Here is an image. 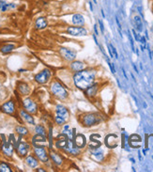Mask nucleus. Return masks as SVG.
<instances>
[{"mask_svg":"<svg viewBox=\"0 0 153 172\" xmlns=\"http://www.w3.org/2000/svg\"><path fill=\"white\" fill-rule=\"evenodd\" d=\"M95 76L96 73L94 71L84 69V70L80 72L74 73L73 76V84L77 88L81 90H85L95 83Z\"/></svg>","mask_w":153,"mask_h":172,"instance_id":"f257e3e1","label":"nucleus"},{"mask_svg":"<svg viewBox=\"0 0 153 172\" xmlns=\"http://www.w3.org/2000/svg\"><path fill=\"white\" fill-rule=\"evenodd\" d=\"M50 91L54 97H55L58 100H66L69 96V92L66 89V88L57 80H54L51 83L50 87Z\"/></svg>","mask_w":153,"mask_h":172,"instance_id":"f03ea898","label":"nucleus"},{"mask_svg":"<svg viewBox=\"0 0 153 172\" xmlns=\"http://www.w3.org/2000/svg\"><path fill=\"white\" fill-rule=\"evenodd\" d=\"M22 104V107L25 109L26 111H27L28 113L34 115H37L39 112V106L36 102H35L32 98L30 97H25L23 99H22L21 101Z\"/></svg>","mask_w":153,"mask_h":172,"instance_id":"7ed1b4c3","label":"nucleus"},{"mask_svg":"<svg viewBox=\"0 0 153 172\" xmlns=\"http://www.w3.org/2000/svg\"><path fill=\"white\" fill-rule=\"evenodd\" d=\"M101 120V116L97 113H88L84 115L81 119V123L85 127H91L98 123H100Z\"/></svg>","mask_w":153,"mask_h":172,"instance_id":"20e7f679","label":"nucleus"},{"mask_svg":"<svg viewBox=\"0 0 153 172\" xmlns=\"http://www.w3.org/2000/svg\"><path fill=\"white\" fill-rule=\"evenodd\" d=\"M33 154L38 158L40 163L47 164L50 162L49 152L47 151L46 147H32Z\"/></svg>","mask_w":153,"mask_h":172,"instance_id":"39448f33","label":"nucleus"},{"mask_svg":"<svg viewBox=\"0 0 153 172\" xmlns=\"http://www.w3.org/2000/svg\"><path fill=\"white\" fill-rule=\"evenodd\" d=\"M0 111L2 113L9 115V116H14L17 112V106L14 100H9L4 104L0 106Z\"/></svg>","mask_w":153,"mask_h":172,"instance_id":"423d86ee","label":"nucleus"},{"mask_svg":"<svg viewBox=\"0 0 153 172\" xmlns=\"http://www.w3.org/2000/svg\"><path fill=\"white\" fill-rule=\"evenodd\" d=\"M51 78H52V72L49 69H44V70L41 71L34 76L35 82H37L40 85H44L46 83H48L51 80Z\"/></svg>","mask_w":153,"mask_h":172,"instance_id":"0eeeda50","label":"nucleus"},{"mask_svg":"<svg viewBox=\"0 0 153 172\" xmlns=\"http://www.w3.org/2000/svg\"><path fill=\"white\" fill-rule=\"evenodd\" d=\"M31 143L26 141V140H22L21 142H19V144L17 145L16 149H15V152L18 154L19 157L22 158H25L31 151Z\"/></svg>","mask_w":153,"mask_h":172,"instance_id":"6e6552de","label":"nucleus"},{"mask_svg":"<svg viewBox=\"0 0 153 172\" xmlns=\"http://www.w3.org/2000/svg\"><path fill=\"white\" fill-rule=\"evenodd\" d=\"M31 146L32 147H46L48 148V140H47V135L35 134L31 137Z\"/></svg>","mask_w":153,"mask_h":172,"instance_id":"1a4fd4ad","label":"nucleus"},{"mask_svg":"<svg viewBox=\"0 0 153 172\" xmlns=\"http://www.w3.org/2000/svg\"><path fill=\"white\" fill-rule=\"evenodd\" d=\"M69 141V137L65 133H61L58 135H56L55 140V147L57 149V150L64 152V150L67 147Z\"/></svg>","mask_w":153,"mask_h":172,"instance_id":"9d476101","label":"nucleus"},{"mask_svg":"<svg viewBox=\"0 0 153 172\" xmlns=\"http://www.w3.org/2000/svg\"><path fill=\"white\" fill-rule=\"evenodd\" d=\"M67 33L73 37H85L87 35V30L83 27H69Z\"/></svg>","mask_w":153,"mask_h":172,"instance_id":"9b49d317","label":"nucleus"},{"mask_svg":"<svg viewBox=\"0 0 153 172\" xmlns=\"http://www.w3.org/2000/svg\"><path fill=\"white\" fill-rule=\"evenodd\" d=\"M49 157H50V160L52 161V163L57 167H61L64 164V159H63L62 155L59 152H57L56 151L53 150V149H51L49 151Z\"/></svg>","mask_w":153,"mask_h":172,"instance_id":"f8f14e48","label":"nucleus"},{"mask_svg":"<svg viewBox=\"0 0 153 172\" xmlns=\"http://www.w3.org/2000/svg\"><path fill=\"white\" fill-rule=\"evenodd\" d=\"M18 114H19L20 119L25 123L29 124V125H33V126L36 125V122H35V118L33 117V115L28 113L27 111H26L23 108L20 109L18 111Z\"/></svg>","mask_w":153,"mask_h":172,"instance_id":"ddd939ff","label":"nucleus"},{"mask_svg":"<svg viewBox=\"0 0 153 172\" xmlns=\"http://www.w3.org/2000/svg\"><path fill=\"white\" fill-rule=\"evenodd\" d=\"M0 152H2L3 155L7 158H11L13 156L14 154V147L13 145L9 143L8 140L6 142H3L1 143V150H0Z\"/></svg>","mask_w":153,"mask_h":172,"instance_id":"4468645a","label":"nucleus"},{"mask_svg":"<svg viewBox=\"0 0 153 172\" xmlns=\"http://www.w3.org/2000/svg\"><path fill=\"white\" fill-rule=\"evenodd\" d=\"M64 152L70 156H77L81 153V149H79L73 142V140L69 139L67 147L64 150Z\"/></svg>","mask_w":153,"mask_h":172,"instance_id":"2eb2a0df","label":"nucleus"},{"mask_svg":"<svg viewBox=\"0 0 153 172\" xmlns=\"http://www.w3.org/2000/svg\"><path fill=\"white\" fill-rule=\"evenodd\" d=\"M59 54L67 61H73L76 59V53L72 49H69L66 47H61L59 49Z\"/></svg>","mask_w":153,"mask_h":172,"instance_id":"dca6fc26","label":"nucleus"},{"mask_svg":"<svg viewBox=\"0 0 153 172\" xmlns=\"http://www.w3.org/2000/svg\"><path fill=\"white\" fill-rule=\"evenodd\" d=\"M25 162L30 168H37L40 165V161L33 153H28L25 157Z\"/></svg>","mask_w":153,"mask_h":172,"instance_id":"f3484780","label":"nucleus"},{"mask_svg":"<svg viewBox=\"0 0 153 172\" xmlns=\"http://www.w3.org/2000/svg\"><path fill=\"white\" fill-rule=\"evenodd\" d=\"M55 111V115H57V116H59V117H62L68 120V119L69 117V112L66 106H64L63 105H56Z\"/></svg>","mask_w":153,"mask_h":172,"instance_id":"a211bd4d","label":"nucleus"},{"mask_svg":"<svg viewBox=\"0 0 153 172\" xmlns=\"http://www.w3.org/2000/svg\"><path fill=\"white\" fill-rule=\"evenodd\" d=\"M73 142L74 144L79 148V149H84L87 146V139L86 136L82 134H78L74 136L73 138Z\"/></svg>","mask_w":153,"mask_h":172,"instance_id":"6ab92c4d","label":"nucleus"},{"mask_svg":"<svg viewBox=\"0 0 153 172\" xmlns=\"http://www.w3.org/2000/svg\"><path fill=\"white\" fill-rule=\"evenodd\" d=\"M17 89L22 96H27L30 94V87L25 82H19L17 85Z\"/></svg>","mask_w":153,"mask_h":172,"instance_id":"aec40b11","label":"nucleus"},{"mask_svg":"<svg viewBox=\"0 0 153 172\" xmlns=\"http://www.w3.org/2000/svg\"><path fill=\"white\" fill-rule=\"evenodd\" d=\"M69 68L73 73H77V72L84 70V69L86 68V65H85L84 62H82V61L73 60V61H72V63L69 64Z\"/></svg>","mask_w":153,"mask_h":172,"instance_id":"412c9836","label":"nucleus"},{"mask_svg":"<svg viewBox=\"0 0 153 172\" xmlns=\"http://www.w3.org/2000/svg\"><path fill=\"white\" fill-rule=\"evenodd\" d=\"M72 23L73 26H78V27H83L85 26V17L82 15V14H79V13H76L74 15H73L72 17Z\"/></svg>","mask_w":153,"mask_h":172,"instance_id":"4be33fe9","label":"nucleus"},{"mask_svg":"<svg viewBox=\"0 0 153 172\" xmlns=\"http://www.w3.org/2000/svg\"><path fill=\"white\" fill-rule=\"evenodd\" d=\"M47 26H48V22H47L45 17H39L35 21V28L38 30L45 29Z\"/></svg>","mask_w":153,"mask_h":172,"instance_id":"5701e85b","label":"nucleus"},{"mask_svg":"<svg viewBox=\"0 0 153 172\" xmlns=\"http://www.w3.org/2000/svg\"><path fill=\"white\" fill-rule=\"evenodd\" d=\"M98 84H93L91 85L89 88H87V89H85V93L87 97L89 98H93V97H95L97 92H98Z\"/></svg>","mask_w":153,"mask_h":172,"instance_id":"b1692460","label":"nucleus"},{"mask_svg":"<svg viewBox=\"0 0 153 172\" xmlns=\"http://www.w3.org/2000/svg\"><path fill=\"white\" fill-rule=\"evenodd\" d=\"M105 144L108 148H116L117 146V136L116 134H110L105 139Z\"/></svg>","mask_w":153,"mask_h":172,"instance_id":"393cba45","label":"nucleus"},{"mask_svg":"<svg viewBox=\"0 0 153 172\" xmlns=\"http://www.w3.org/2000/svg\"><path fill=\"white\" fill-rule=\"evenodd\" d=\"M15 133L18 135H22V136H28L29 135V130L25 127V126L23 125H17L15 127Z\"/></svg>","mask_w":153,"mask_h":172,"instance_id":"a878e982","label":"nucleus"},{"mask_svg":"<svg viewBox=\"0 0 153 172\" xmlns=\"http://www.w3.org/2000/svg\"><path fill=\"white\" fill-rule=\"evenodd\" d=\"M15 49V45L12 43H6L4 45H2L1 48H0V51H1L2 54L4 55H8L9 53H11Z\"/></svg>","mask_w":153,"mask_h":172,"instance_id":"bb28decb","label":"nucleus"},{"mask_svg":"<svg viewBox=\"0 0 153 172\" xmlns=\"http://www.w3.org/2000/svg\"><path fill=\"white\" fill-rule=\"evenodd\" d=\"M47 140H48V149L51 150V149L54 148V137H53V127L50 126V128L47 132Z\"/></svg>","mask_w":153,"mask_h":172,"instance_id":"cd10ccee","label":"nucleus"},{"mask_svg":"<svg viewBox=\"0 0 153 172\" xmlns=\"http://www.w3.org/2000/svg\"><path fill=\"white\" fill-rule=\"evenodd\" d=\"M133 24H134L135 29H137L140 32L143 30V23H142V19L140 18V16L136 15L133 17Z\"/></svg>","mask_w":153,"mask_h":172,"instance_id":"c85d7f7f","label":"nucleus"},{"mask_svg":"<svg viewBox=\"0 0 153 172\" xmlns=\"http://www.w3.org/2000/svg\"><path fill=\"white\" fill-rule=\"evenodd\" d=\"M34 132H35V134H38L47 135L46 128L44 127V125H42V124H36V125H35Z\"/></svg>","mask_w":153,"mask_h":172,"instance_id":"c756f323","label":"nucleus"},{"mask_svg":"<svg viewBox=\"0 0 153 172\" xmlns=\"http://www.w3.org/2000/svg\"><path fill=\"white\" fill-rule=\"evenodd\" d=\"M91 154L94 157H95L96 159H98V160H101L103 157V152H102L101 149H100V148L92 149V150H91Z\"/></svg>","mask_w":153,"mask_h":172,"instance_id":"7c9ffc66","label":"nucleus"},{"mask_svg":"<svg viewBox=\"0 0 153 172\" xmlns=\"http://www.w3.org/2000/svg\"><path fill=\"white\" fill-rule=\"evenodd\" d=\"M12 167L5 161H0V172H12Z\"/></svg>","mask_w":153,"mask_h":172,"instance_id":"2f4dec72","label":"nucleus"},{"mask_svg":"<svg viewBox=\"0 0 153 172\" xmlns=\"http://www.w3.org/2000/svg\"><path fill=\"white\" fill-rule=\"evenodd\" d=\"M54 120H55V124L59 125V126H62V125H64V124L67 122V120H65V119H64V118H62V117L57 116V115H55V118H54Z\"/></svg>","mask_w":153,"mask_h":172,"instance_id":"473e14b6","label":"nucleus"},{"mask_svg":"<svg viewBox=\"0 0 153 172\" xmlns=\"http://www.w3.org/2000/svg\"><path fill=\"white\" fill-rule=\"evenodd\" d=\"M132 32H133V37H134L135 41H140V38H141V36H140L139 34L135 31V29H133Z\"/></svg>","mask_w":153,"mask_h":172,"instance_id":"72a5a7b5","label":"nucleus"},{"mask_svg":"<svg viewBox=\"0 0 153 172\" xmlns=\"http://www.w3.org/2000/svg\"><path fill=\"white\" fill-rule=\"evenodd\" d=\"M110 47H111V49H112V52H113L114 57H116V59H119V55H117V52H116V48H115V47L113 46L112 44H110Z\"/></svg>","mask_w":153,"mask_h":172,"instance_id":"f704fd0d","label":"nucleus"},{"mask_svg":"<svg viewBox=\"0 0 153 172\" xmlns=\"http://www.w3.org/2000/svg\"><path fill=\"white\" fill-rule=\"evenodd\" d=\"M129 39H130V41H131L132 49H133V51L134 52V51H135V48H134V42H133V39L132 38V35H131V34H129Z\"/></svg>","mask_w":153,"mask_h":172,"instance_id":"c9c22d12","label":"nucleus"},{"mask_svg":"<svg viewBox=\"0 0 153 172\" xmlns=\"http://www.w3.org/2000/svg\"><path fill=\"white\" fill-rule=\"evenodd\" d=\"M140 42H141V44H142L144 47H146V44H147V41H146V37H144V36H141V38H140Z\"/></svg>","mask_w":153,"mask_h":172,"instance_id":"e433bc0d","label":"nucleus"},{"mask_svg":"<svg viewBox=\"0 0 153 172\" xmlns=\"http://www.w3.org/2000/svg\"><path fill=\"white\" fill-rule=\"evenodd\" d=\"M107 62H108V65H109V67H110V69H111V72L113 73H116V71H115V68H114V66H113V64L109 61V59H107Z\"/></svg>","mask_w":153,"mask_h":172,"instance_id":"4c0bfd02","label":"nucleus"},{"mask_svg":"<svg viewBox=\"0 0 153 172\" xmlns=\"http://www.w3.org/2000/svg\"><path fill=\"white\" fill-rule=\"evenodd\" d=\"M99 25H100V28L101 33H104V27H103V23L101 22V20H99Z\"/></svg>","mask_w":153,"mask_h":172,"instance_id":"58836bf2","label":"nucleus"},{"mask_svg":"<svg viewBox=\"0 0 153 172\" xmlns=\"http://www.w3.org/2000/svg\"><path fill=\"white\" fill-rule=\"evenodd\" d=\"M7 2H8L7 0H0V10H1V9L3 8V6H4Z\"/></svg>","mask_w":153,"mask_h":172,"instance_id":"ea45409f","label":"nucleus"},{"mask_svg":"<svg viewBox=\"0 0 153 172\" xmlns=\"http://www.w3.org/2000/svg\"><path fill=\"white\" fill-rule=\"evenodd\" d=\"M35 170L36 171H38V172H46V169L45 168H43V167H37V168H35Z\"/></svg>","mask_w":153,"mask_h":172,"instance_id":"a19ab883","label":"nucleus"},{"mask_svg":"<svg viewBox=\"0 0 153 172\" xmlns=\"http://www.w3.org/2000/svg\"><path fill=\"white\" fill-rule=\"evenodd\" d=\"M108 52H109V54H110V56H111V57H114V55H113L112 49H111V47H110V44H108Z\"/></svg>","mask_w":153,"mask_h":172,"instance_id":"79ce46f5","label":"nucleus"},{"mask_svg":"<svg viewBox=\"0 0 153 172\" xmlns=\"http://www.w3.org/2000/svg\"><path fill=\"white\" fill-rule=\"evenodd\" d=\"M69 126L68 124H66V125H64V127H63V131H62V132H65V131H68V130H69Z\"/></svg>","mask_w":153,"mask_h":172,"instance_id":"37998d69","label":"nucleus"},{"mask_svg":"<svg viewBox=\"0 0 153 172\" xmlns=\"http://www.w3.org/2000/svg\"><path fill=\"white\" fill-rule=\"evenodd\" d=\"M94 31H95L96 35H99V32H98V28H97V25L94 26Z\"/></svg>","mask_w":153,"mask_h":172,"instance_id":"c03bdc74","label":"nucleus"},{"mask_svg":"<svg viewBox=\"0 0 153 172\" xmlns=\"http://www.w3.org/2000/svg\"><path fill=\"white\" fill-rule=\"evenodd\" d=\"M122 72H123V74H124L125 78H126V79H128V76H127V74H126V72H125V70H124L123 68H122Z\"/></svg>","mask_w":153,"mask_h":172,"instance_id":"a18cd8bd","label":"nucleus"},{"mask_svg":"<svg viewBox=\"0 0 153 172\" xmlns=\"http://www.w3.org/2000/svg\"><path fill=\"white\" fill-rule=\"evenodd\" d=\"M89 7H90L91 11H93V5H92V3H91V2H89Z\"/></svg>","mask_w":153,"mask_h":172,"instance_id":"49530a36","label":"nucleus"},{"mask_svg":"<svg viewBox=\"0 0 153 172\" xmlns=\"http://www.w3.org/2000/svg\"><path fill=\"white\" fill-rule=\"evenodd\" d=\"M133 68H134V70H135V72H136V73H139V72H138V70H137V68H136V66H135L134 64H133Z\"/></svg>","mask_w":153,"mask_h":172,"instance_id":"de8ad7c7","label":"nucleus"},{"mask_svg":"<svg viewBox=\"0 0 153 172\" xmlns=\"http://www.w3.org/2000/svg\"><path fill=\"white\" fill-rule=\"evenodd\" d=\"M101 15H102V17H105V15H104V13H103V9H101Z\"/></svg>","mask_w":153,"mask_h":172,"instance_id":"09e8293b","label":"nucleus"},{"mask_svg":"<svg viewBox=\"0 0 153 172\" xmlns=\"http://www.w3.org/2000/svg\"><path fill=\"white\" fill-rule=\"evenodd\" d=\"M93 2L95 3V4H97V0H93Z\"/></svg>","mask_w":153,"mask_h":172,"instance_id":"8fccbe9b","label":"nucleus"},{"mask_svg":"<svg viewBox=\"0 0 153 172\" xmlns=\"http://www.w3.org/2000/svg\"><path fill=\"white\" fill-rule=\"evenodd\" d=\"M149 94H150V97H151V98H152V100H153V95H152L151 93H149Z\"/></svg>","mask_w":153,"mask_h":172,"instance_id":"3c124183","label":"nucleus"},{"mask_svg":"<svg viewBox=\"0 0 153 172\" xmlns=\"http://www.w3.org/2000/svg\"><path fill=\"white\" fill-rule=\"evenodd\" d=\"M57 1H62V0H57Z\"/></svg>","mask_w":153,"mask_h":172,"instance_id":"603ef678","label":"nucleus"},{"mask_svg":"<svg viewBox=\"0 0 153 172\" xmlns=\"http://www.w3.org/2000/svg\"><path fill=\"white\" fill-rule=\"evenodd\" d=\"M152 159H153V156H152Z\"/></svg>","mask_w":153,"mask_h":172,"instance_id":"864d4df0","label":"nucleus"}]
</instances>
